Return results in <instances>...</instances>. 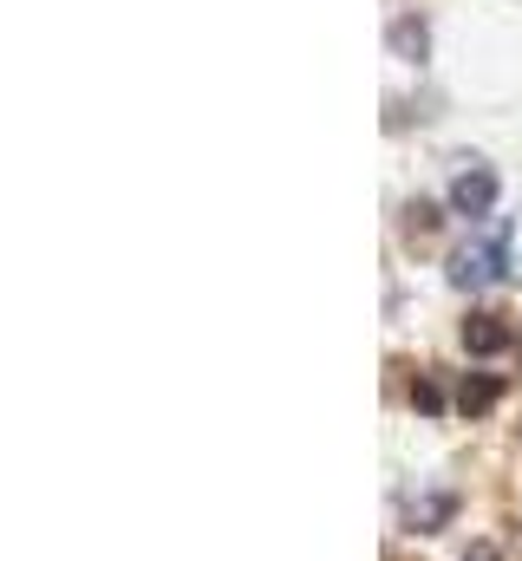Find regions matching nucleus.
Returning a JSON list of instances; mask_svg holds the SVG:
<instances>
[{
	"label": "nucleus",
	"mask_w": 522,
	"mask_h": 561,
	"mask_svg": "<svg viewBox=\"0 0 522 561\" xmlns=\"http://www.w3.org/2000/svg\"><path fill=\"white\" fill-rule=\"evenodd\" d=\"M510 275V222H490L477 242H464L451 255V280L457 287H490V280Z\"/></svg>",
	"instance_id": "f257e3e1"
},
{
	"label": "nucleus",
	"mask_w": 522,
	"mask_h": 561,
	"mask_svg": "<svg viewBox=\"0 0 522 561\" xmlns=\"http://www.w3.org/2000/svg\"><path fill=\"white\" fill-rule=\"evenodd\" d=\"M451 209H457V216H490V209H497V170L470 157V163L451 176Z\"/></svg>",
	"instance_id": "f03ea898"
},
{
	"label": "nucleus",
	"mask_w": 522,
	"mask_h": 561,
	"mask_svg": "<svg viewBox=\"0 0 522 561\" xmlns=\"http://www.w3.org/2000/svg\"><path fill=\"white\" fill-rule=\"evenodd\" d=\"M392 53H398V59H411V66L431 53V33H424V20H418V13H398V20H392Z\"/></svg>",
	"instance_id": "7ed1b4c3"
},
{
	"label": "nucleus",
	"mask_w": 522,
	"mask_h": 561,
	"mask_svg": "<svg viewBox=\"0 0 522 561\" xmlns=\"http://www.w3.org/2000/svg\"><path fill=\"white\" fill-rule=\"evenodd\" d=\"M464 346H470V353H503V346H510V327H503L497 313H470V320H464Z\"/></svg>",
	"instance_id": "20e7f679"
},
{
	"label": "nucleus",
	"mask_w": 522,
	"mask_h": 561,
	"mask_svg": "<svg viewBox=\"0 0 522 561\" xmlns=\"http://www.w3.org/2000/svg\"><path fill=\"white\" fill-rule=\"evenodd\" d=\"M457 405H464V412H490V405H497V379H464V386H457Z\"/></svg>",
	"instance_id": "39448f33"
}]
</instances>
